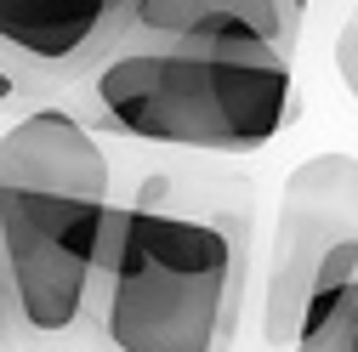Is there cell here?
<instances>
[{"label": "cell", "mask_w": 358, "mask_h": 352, "mask_svg": "<svg viewBox=\"0 0 358 352\" xmlns=\"http://www.w3.org/2000/svg\"><path fill=\"white\" fill-rule=\"evenodd\" d=\"M250 273V182L182 216L148 199L114 205L80 330L103 352H234Z\"/></svg>", "instance_id": "6da1fadb"}, {"label": "cell", "mask_w": 358, "mask_h": 352, "mask_svg": "<svg viewBox=\"0 0 358 352\" xmlns=\"http://www.w3.org/2000/svg\"><path fill=\"white\" fill-rule=\"evenodd\" d=\"M114 170L74 108L40 103L0 137V301L17 346L80 330Z\"/></svg>", "instance_id": "7a4b0ae2"}, {"label": "cell", "mask_w": 358, "mask_h": 352, "mask_svg": "<svg viewBox=\"0 0 358 352\" xmlns=\"http://www.w3.org/2000/svg\"><path fill=\"white\" fill-rule=\"evenodd\" d=\"M80 125L137 142L256 154L296 119V80L285 63H228L188 52H114L85 85Z\"/></svg>", "instance_id": "3957f363"}, {"label": "cell", "mask_w": 358, "mask_h": 352, "mask_svg": "<svg viewBox=\"0 0 358 352\" xmlns=\"http://www.w3.org/2000/svg\"><path fill=\"white\" fill-rule=\"evenodd\" d=\"M358 279V159L313 154L285 176L273 256L262 290V341L273 352L296 346L313 295H330Z\"/></svg>", "instance_id": "277c9868"}, {"label": "cell", "mask_w": 358, "mask_h": 352, "mask_svg": "<svg viewBox=\"0 0 358 352\" xmlns=\"http://www.w3.org/2000/svg\"><path fill=\"white\" fill-rule=\"evenodd\" d=\"M301 17V0H125L120 52H188L290 68Z\"/></svg>", "instance_id": "5b68a950"}, {"label": "cell", "mask_w": 358, "mask_h": 352, "mask_svg": "<svg viewBox=\"0 0 358 352\" xmlns=\"http://www.w3.org/2000/svg\"><path fill=\"white\" fill-rule=\"evenodd\" d=\"M125 40V0H0V68L17 91H69Z\"/></svg>", "instance_id": "8992f818"}, {"label": "cell", "mask_w": 358, "mask_h": 352, "mask_svg": "<svg viewBox=\"0 0 358 352\" xmlns=\"http://www.w3.org/2000/svg\"><path fill=\"white\" fill-rule=\"evenodd\" d=\"M290 352H358V279L307 301Z\"/></svg>", "instance_id": "52a82bcc"}, {"label": "cell", "mask_w": 358, "mask_h": 352, "mask_svg": "<svg viewBox=\"0 0 358 352\" xmlns=\"http://www.w3.org/2000/svg\"><path fill=\"white\" fill-rule=\"evenodd\" d=\"M17 97H23V91H17V80L0 68V108H6V103H17Z\"/></svg>", "instance_id": "ba28073f"}, {"label": "cell", "mask_w": 358, "mask_h": 352, "mask_svg": "<svg viewBox=\"0 0 358 352\" xmlns=\"http://www.w3.org/2000/svg\"><path fill=\"white\" fill-rule=\"evenodd\" d=\"M17 341H12V324H6V301H0V352H12Z\"/></svg>", "instance_id": "9c48e42d"}]
</instances>
